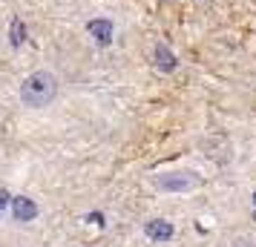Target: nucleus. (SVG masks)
Returning <instances> with one entry per match:
<instances>
[{
    "instance_id": "1",
    "label": "nucleus",
    "mask_w": 256,
    "mask_h": 247,
    "mask_svg": "<svg viewBox=\"0 0 256 247\" xmlns=\"http://www.w3.org/2000/svg\"><path fill=\"white\" fill-rule=\"evenodd\" d=\"M58 95V78L52 72H32L24 83H20V101L26 106H46L52 98Z\"/></svg>"
},
{
    "instance_id": "2",
    "label": "nucleus",
    "mask_w": 256,
    "mask_h": 247,
    "mask_svg": "<svg viewBox=\"0 0 256 247\" xmlns=\"http://www.w3.org/2000/svg\"><path fill=\"white\" fill-rule=\"evenodd\" d=\"M147 236H150L152 242H167V239L173 236V227L158 219V222H150V224H147Z\"/></svg>"
},
{
    "instance_id": "3",
    "label": "nucleus",
    "mask_w": 256,
    "mask_h": 247,
    "mask_svg": "<svg viewBox=\"0 0 256 247\" xmlns=\"http://www.w3.org/2000/svg\"><path fill=\"white\" fill-rule=\"evenodd\" d=\"M35 216H38V207L29 199H18L14 201V219H18V222H32Z\"/></svg>"
},
{
    "instance_id": "4",
    "label": "nucleus",
    "mask_w": 256,
    "mask_h": 247,
    "mask_svg": "<svg viewBox=\"0 0 256 247\" xmlns=\"http://www.w3.org/2000/svg\"><path fill=\"white\" fill-rule=\"evenodd\" d=\"M158 187L162 190H190L193 181L190 178H158Z\"/></svg>"
},
{
    "instance_id": "5",
    "label": "nucleus",
    "mask_w": 256,
    "mask_h": 247,
    "mask_svg": "<svg viewBox=\"0 0 256 247\" xmlns=\"http://www.w3.org/2000/svg\"><path fill=\"white\" fill-rule=\"evenodd\" d=\"M0 204H3V193H0Z\"/></svg>"
}]
</instances>
